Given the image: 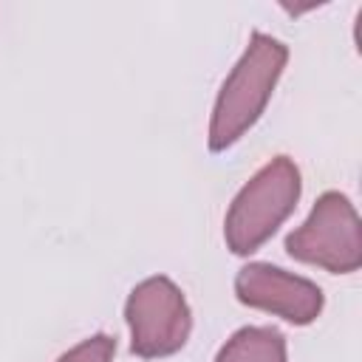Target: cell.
Returning a JSON list of instances; mask_svg holds the SVG:
<instances>
[{
	"instance_id": "6da1fadb",
	"label": "cell",
	"mask_w": 362,
	"mask_h": 362,
	"mask_svg": "<svg viewBox=\"0 0 362 362\" xmlns=\"http://www.w3.org/2000/svg\"><path fill=\"white\" fill-rule=\"evenodd\" d=\"M286 62H288V48L280 40L260 31L252 34L243 57L229 71L215 99V110L209 122L212 153H223L226 147H232L260 119Z\"/></svg>"
},
{
	"instance_id": "277c9868",
	"label": "cell",
	"mask_w": 362,
	"mask_h": 362,
	"mask_svg": "<svg viewBox=\"0 0 362 362\" xmlns=\"http://www.w3.org/2000/svg\"><path fill=\"white\" fill-rule=\"evenodd\" d=\"M124 320L130 325V351L141 359L173 356L187 345L192 331L184 291L164 274L147 277L130 291Z\"/></svg>"
},
{
	"instance_id": "3957f363",
	"label": "cell",
	"mask_w": 362,
	"mask_h": 362,
	"mask_svg": "<svg viewBox=\"0 0 362 362\" xmlns=\"http://www.w3.org/2000/svg\"><path fill=\"white\" fill-rule=\"evenodd\" d=\"M286 252L331 274H351L362 266V226L348 195L328 189L317 198L311 215L286 238Z\"/></svg>"
},
{
	"instance_id": "8992f818",
	"label": "cell",
	"mask_w": 362,
	"mask_h": 362,
	"mask_svg": "<svg viewBox=\"0 0 362 362\" xmlns=\"http://www.w3.org/2000/svg\"><path fill=\"white\" fill-rule=\"evenodd\" d=\"M215 362H286V337L269 325H246L226 339Z\"/></svg>"
},
{
	"instance_id": "52a82bcc",
	"label": "cell",
	"mask_w": 362,
	"mask_h": 362,
	"mask_svg": "<svg viewBox=\"0 0 362 362\" xmlns=\"http://www.w3.org/2000/svg\"><path fill=\"white\" fill-rule=\"evenodd\" d=\"M113 354H116V342L107 334H93L68 354H62L57 362H113Z\"/></svg>"
},
{
	"instance_id": "7a4b0ae2",
	"label": "cell",
	"mask_w": 362,
	"mask_h": 362,
	"mask_svg": "<svg viewBox=\"0 0 362 362\" xmlns=\"http://www.w3.org/2000/svg\"><path fill=\"white\" fill-rule=\"evenodd\" d=\"M300 170L288 156L263 164L235 195L223 221V238L232 255L257 252L300 201Z\"/></svg>"
},
{
	"instance_id": "5b68a950",
	"label": "cell",
	"mask_w": 362,
	"mask_h": 362,
	"mask_svg": "<svg viewBox=\"0 0 362 362\" xmlns=\"http://www.w3.org/2000/svg\"><path fill=\"white\" fill-rule=\"evenodd\" d=\"M235 294L243 305L269 311L294 325L314 322L325 305L322 288L317 283L272 263H246L235 277Z\"/></svg>"
}]
</instances>
